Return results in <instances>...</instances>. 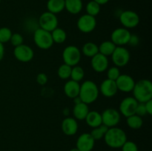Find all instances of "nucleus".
<instances>
[{
    "instance_id": "obj_30",
    "label": "nucleus",
    "mask_w": 152,
    "mask_h": 151,
    "mask_svg": "<svg viewBox=\"0 0 152 151\" xmlns=\"http://www.w3.org/2000/svg\"><path fill=\"white\" fill-rule=\"evenodd\" d=\"M71 68L72 67L66 65V64H62V65L59 66V68L57 70V75L61 79H68L71 77Z\"/></svg>"
},
{
    "instance_id": "obj_14",
    "label": "nucleus",
    "mask_w": 152,
    "mask_h": 151,
    "mask_svg": "<svg viewBox=\"0 0 152 151\" xmlns=\"http://www.w3.org/2000/svg\"><path fill=\"white\" fill-rule=\"evenodd\" d=\"M115 81L118 90L123 93L132 92L135 82H136L134 78L128 74H120V76Z\"/></svg>"
},
{
    "instance_id": "obj_36",
    "label": "nucleus",
    "mask_w": 152,
    "mask_h": 151,
    "mask_svg": "<svg viewBox=\"0 0 152 151\" xmlns=\"http://www.w3.org/2000/svg\"><path fill=\"white\" fill-rule=\"evenodd\" d=\"M135 114L139 116L142 117L144 116L145 115H146V109H145V103H138L137 107L136 108V112H135Z\"/></svg>"
},
{
    "instance_id": "obj_22",
    "label": "nucleus",
    "mask_w": 152,
    "mask_h": 151,
    "mask_svg": "<svg viewBox=\"0 0 152 151\" xmlns=\"http://www.w3.org/2000/svg\"><path fill=\"white\" fill-rule=\"evenodd\" d=\"M83 7L82 0H65V9L71 14H78L82 11Z\"/></svg>"
},
{
    "instance_id": "obj_15",
    "label": "nucleus",
    "mask_w": 152,
    "mask_h": 151,
    "mask_svg": "<svg viewBox=\"0 0 152 151\" xmlns=\"http://www.w3.org/2000/svg\"><path fill=\"white\" fill-rule=\"evenodd\" d=\"M108 59L107 56L98 53L91 58V65L94 70L96 73H103L108 68Z\"/></svg>"
},
{
    "instance_id": "obj_23",
    "label": "nucleus",
    "mask_w": 152,
    "mask_h": 151,
    "mask_svg": "<svg viewBox=\"0 0 152 151\" xmlns=\"http://www.w3.org/2000/svg\"><path fill=\"white\" fill-rule=\"evenodd\" d=\"M48 11L56 14L65 9V0H48L47 2Z\"/></svg>"
},
{
    "instance_id": "obj_43",
    "label": "nucleus",
    "mask_w": 152,
    "mask_h": 151,
    "mask_svg": "<svg viewBox=\"0 0 152 151\" xmlns=\"http://www.w3.org/2000/svg\"><path fill=\"white\" fill-rule=\"evenodd\" d=\"M1 0H0V3H1Z\"/></svg>"
},
{
    "instance_id": "obj_12",
    "label": "nucleus",
    "mask_w": 152,
    "mask_h": 151,
    "mask_svg": "<svg viewBox=\"0 0 152 151\" xmlns=\"http://www.w3.org/2000/svg\"><path fill=\"white\" fill-rule=\"evenodd\" d=\"M13 56L21 62H29L34 59V53L33 49L27 44H21L14 47L13 50Z\"/></svg>"
},
{
    "instance_id": "obj_1",
    "label": "nucleus",
    "mask_w": 152,
    "mask_h": 151,
    "mask_svg": "<svg viewBox=\"0 0 152 151\" xmlns=\"http://www.w3.org/2000/svg\"><path fill=\"white\" fill-rule=\"evenodd\" d=\"M133 97L139 103H145L152 99V83L148 79H141L135 82Z\"/></svg>"
},
{
    "instance_id": "obj_7",
    "label": "nucleus",
    "mask_w": 152,
    "mask_h": 151,
    "mask_svg": "<svg viewBox=\"0 0 152 151\" xmlns=\"http://www.w3.org/2000/svg\"><path fill=\"white\" fill-rule=\"evenodd\" d=\"M39 24L40 28L48 32H52L58 27L59 22L56 14H53L49 11H46L42 13L41 16H39Z\"/></svg>"
},
{
    "instance_id": "obj_9",
    "label": "nucleus",
    "mask_w": 152,
    "mask_h": 151,
    "mask_svg": "<svg viewBox=\"0 0 152 151\" xmlns=\"http://www.w3.org/2000/svg\"><path fill=\"white\" fill-rule=\"evenodd\" d=\"M102 124L108 128L116 127L120 121V113L114 108H108L101 113Z\"/></svg>"
},
{
    "instance_id": "obj_26",
    "label": "nucleus",
    "mask_w": 152,
    "mask_h": 151,
    "mask_svg": "<svg viewBox=\"0 0 152 151\" xmlns=\"http://www.w3.org/2000/svg\"><path fill=\"white\" fill-rule=\"evenodd\" d=\"M82 52L87 57L92 58L99 53V47L94 42H87L83 46Z\"/></svg>"
},
{
    "instance_id": "obj_3",
    "label": "nucleus",
    "mask_w": 152,
    "mask_h": 151,
    "mask_svg": "<svg viewBox=\"0 0 152 151\" xmlns=\"http://www.w3.org/2000/svg\"><path fill=\"white\" fill-rule=\"evenodd\" d=\"M99 87L96 83L91 80L85 81L80 84L79 98L81 102L89 105L94 103L99 96Z\"/></svg>"
},
{
    "instance_id": "obj_27",
    "label": "nucleus",
    "mask_w": 152,
    "mask_h": 151,
    "mask_svg": "<svg viewBox=\"0 0 152 151\" xmlns=\"http://www.w3.org/2000/svg\"><path fill=\"white\" fill-rule=\"evenodd\" d=\"M50 33H51L53 43L62 44V43H64L66 41L67 33L62 28H59L57 27L56 29H54L52 32H50Z\"/></svg>"
},
{
    "instance_id": "obj_38",
    "label": "nucleus",
    "mask_w": 152,
    "mask_h": 151,
    "mask_svg": "<svg viewBox=\"0 0 152 151\" xmlns=\"http://www.w3.org/2000/svg\"><path fill=\"white\" fill-rule=\"evenodd\" d=\"M140 44V38L138 37L137 35H135V34H132L131 35L130 38H129V41L128 44H129L132 47H137L138 44Z\"/></svg>"
},
{
    "instance_id": "obj_16",
    "label": "nucleus",
    "mask_w": 152,
    "mask_h": 151,
    "mask_svg": "<svg viewBox=\"0 0 152 151\" xmlns=\"http://www.w3.org/2000/svg\"><path fill=\"white\" fill-rule=\"evenodd\" d=\"M95 142L90 133H83L77 139V148L80 151H91L94 147Z\"/></svg>"
},
{
    "instance_id": "obj_42",
    "label": "nucleus",
    "mask_w": 152,
    "mask_h": 151,
    "mask_svg": "<svg viewBox=\"0 0 152 151\" xmlns=\"http://www.w3.org/2000/svg\"><path fill=\"white\" fill-rule=\"evenodd\" d=\"M70 151H80V150H79L77 147H75V148H72Z\"/></svg>"
},
{
    "instance_id": "obj_2",
    "label": "nucleus",
    "mask_w": 152,
    "mask_h": 151,
    "mask_svg": "<svg viewBox=\"0 0 152 151\" xmlns=\"http://www.w3.org/2000/svg\"><path fill=\"white\" fill-rule=\"evenodd\" d=\"M103 138L105 139V144L109 147L114 149L121 148L125 142L127 141L126 132L123 129L117 127L108 128Z\"/></svg>"
},
{
    "instance_id": "obj_19",
    "label": "nucleus",
    "mask_w": 152,
    "mask_h": 151,
    "mask_svg": "<svg viewBox=\"0 0 152 151\" xmlns=\"http://www.w3.org/2000/svg\"><path fill=\"white\" fill-rule=\"evenodd\" d=\"M80 90V82L74 81V80H69L67 81L64 85V92L65 94L70 99H75L78 97Z\"/></svg>"
},
{
    "instance_id": "obj_25",
    "label": "nucleus",
    "mask_w": 152,
    "mask_h": 151,
    "mask_svg": "<svg viewBox=\"0 0 152 151\" xmlns=\"http://www.w3.org/2000/svg\"><path fill=\"white\" fill-rule=\"evenodd\" d=\"M126 124L131 129L138 130L142 127V124H143V120H142V117L134 114V115H132L126 118Z\"/></svg>"
},
{
    "instance_id": "obj_13",
    "label": "nucleus",
    "mask_w": 152,
    "mask_h": 151,
    "mask_svg": "<svg viewBox=\"0 0 152 151\" xmlns=\"http://www.w3.org/2000/svg\"><path fill=\"white\" fill-rule=\"evenodd\" d=\"M131 35H132V33L127 28H117L111 33V41L116 46L126 45L129 43Z\"/></svg>"
},
{
    "instance_id": "obj_34",
    "label": "nucleus",
    "mask_w": 152,
    "mask_h": 151,
    "mask_svg": "<svg viewBox=\"0 0 152 151\" xmlns=\"http://www.w3.org/2000/svg\"><path fill=\"white\" fill-rule=\"evenodd\" d=\"M10 41L13 47H17V46H19L23 44V36L20 33H13L11 36V38H10Z\"/></svg>"
},
{
    "instance_id": "obj_4",
    "label": "nucleus",
    "mask_w": 152,
    "mask_h": 151,
    "mask_svg": "<svg viewBox=\"0 0 152 151\" xmlns=\"http://www.w3.org/2000/svg\"><path fill=\"white\" fill-rule=\"evenodd\" d=\"M34 41L36 45L42 50H48L53 44L50 32L40 28L36 30L34 32Z\"/></svg>"
},
{
    "instance_id": "obj_35",
    "label": "nucleus",
    "mask_w": 152,
    "mask_h": 151,
    "mask_svg": "<svg viewBox=\"0 0 152 151\" xmlns=\"http://www.w3.org/2000/svg\"><path fill=\"white\" fill-rule=\"evenodd\" d=\"M122 151H139L136 143L132 141H126L121 147Z\"/></svg>"
},
{
    "instance_id": "obj_37",
    "label": "nucleus",
    "mask_w": 152,
    "mask_h": 151,
    "mask_svg": "<svg viewBox=\"0 0 152 151\" xmlns=\"http://www.w3.org/2000/svg\"><path fill=\"white\" fill-rule=\"evenodd\" d=\"M48 81V76L44 73H40L37 76V82L40 85H45Z\"/></svg>"
},
{
    "instance_id": "obj_20",
    "label": "nucleus",
    "mask_w": 152,
    "mask_h": 151,
    "mask_svg": "<svg viewBox=\"0 0 152 151\" xmlns=\"http://www.w3.org/2000/svg\"><path fill=\"white\" fill-rule=\"evenodd\" d=\"M88 105L83 102L75 104L73 108L74 118L77 120H85L89 112Z\"/></svg>"
},
{
    "instance_id": "obj_24",
    "label": "nucleus",
    "mask_w": 152,
    "mask_h": 151,
    "mask_svg": "<svg viewBox=\"0 0 152 151\" xmlns=\"http://www.w3.org/2000/svg\"><path fill=\"white\" fill-rule=\"evenodd\" d=\"M117 46L110 40V41H105L101 43L98 47H99V53L104 55L105 56H111L113 52L115 50Z\"/></svg>"
},
{
    "instance_id": "obj_21",
    "label": "nucleus",
    "mask_w": 152,
    "mask_h": 151,
    "mask_svg": "<svg viewBox=\"0 0 152 151\" xmlns=\"http://www.w3.org/2000/svg\"><path fill=\"white\" fill-rule=\"evenodd\" d=\"M85 120L88 125L92 128H95V127H97L102 124L101 113L96 110L89 111Z\"/></svg>"
},
{
    "instance_id": "obj_8",
    "label": "nucleus",
    "mask_w": 152,
    "mask_h": 151,
    "mask_svg": "<svg viewBox=\"0 0 152 151\" xmlns=\"http://www.w3.org/2000/svg\"><path fill=\"white\" fill-rule=\"evenodd\" d=\"M119 19L123 28L127 29L136 28L140 21L139 15L136 12L129 10L122 12L119 16Z\"/></svg>"
},
{
    "instance_id": "obj_17",
    "label": "nucleus",
    "mask_w": 152,
    "mask_h": 151,
    "mask_svg": "<svg viewBox=\"0 0 152 151\" xmlns=\"http://www.w3.org/2000/svg\"><path fill=\"white\" fill-rule=\"evenodd\" d=\"M99 91L105 97H113L118 92V89H117V84H116V81L111 79H108V78L103 80L100 84Z\"/></svg>"
},
{
    "instance_id": "obj_31",
    "label": "nucleus",
    "mask_w": 152,
    "mask_h": 151,
    "mask_svg": "<svg viewBox=\"0 0 152 151\" xmlns=\"http://www.w3.org/2000/svg\"><path fill=\"white\" fill-rule=\"evenodd\" d=\"M86 10L87 14L95 17L100 12V5L99 4H97L96 1L92 0V1H90L88 3L87 5H86Z\"/></svg>"
},
{
    "instance_id": "obj_32",
    "label": "nucleus",
    "mask_w": 152,
    "mask_h": 151,
    "mask_svg": "<svg viewBox=\"0 0 152 151\" xmlns=\"http://www.w3.org/2000/svg\"><path fill=\"white\" fill-rule=\"evenodd\" d=\"M12 34L13 33L10 28L7 27H2L0 28V42L4 44L10 41Z\"/></svg>"
},
{
    "instance_id": "obj_28",
    "label": "nucleus",
    "mask_w": 152,
    "mask_h": 151,
    "mask_svg": "<svg viewBox=\"0 0 152 151\" xmlns=\"http://www.w3.org/2000/svg\"><path fill=\"white\" fill-rule=\"evenodd\" d=\"M85 76V71L82 67L76 65V66L72 67L71 68V80L80 82L84 78Z\"/></svg>"
},
{
    "instance_id": "obj_41",
    "label": "nucleus",
    "mask_w": 152,
    "mask_h": 151,
    "mask_svg": "<svg viewBox=\"0 0 152 151\" xmlns=\"http://www.w3.org/2000/svg\"><path fill=\"white\" fill-rule=\"evenodd\" d=\"M94 1H96L97 4H99V5H103V4H107L110 0H94Z\"/></svg>"
},
{
    "instance_id": "obj_40",
    "label": "nucleus",
    "mask_w": 152,
    "mask_h": 151,
    "mask_svg": "<svg viewBox=\"0 0 152 151\" xmlns=\"http://www.w3.org/2000/svg\"><path fill=\"white\" fill-rule=\"evenodd\" d=\"M4 56V47L2 43L0 42V62L3 59Z\"/></svg>"
},
{
    "instance_id": "obj_39",
    "label": "nucleus",
    "mask_w": 152,
    "mask_h": 151,
    "mask_svg": "<svg viewBox=\"0 0 152 151\" xmlns=\"http://www.w3.org/2000/svg\"><path fill=\"white\" fill-rule=\"evenodd\" d=\"M145 109H146L147 114L148 115H152V99L145 102Z\"/></svg>"
},
{
    "instance_id": "obj_33",
    "label": "nucleus",
    "mask_w": 152,
    "mask_h": 151,
    "mask_svg": "<svg viewBox=\"0 0 152 151\" xmlns=\"http://www.w3.org/2000/svg\"><path fill=\"white\" fill-rule=\"evenodd\" d=\"M120 74L121 73H120V69L116 66L111 67L107 70V77H108L107 78H108V79L116 81L120 76Z\"/></svg>"
},
{
    "instance_id": "obj_10",
    "label": "nucleus",
    "mask_w": 152,
    "mask_h": 151,
    "mask_svg": "<svg viewBox=\"0 0 152 151\" xmlns=\"http://www.w3.org/2000/svg\"><path fill=\"white\" fill-rule=\"evenodd\" d=\"M77 28L84 33H89L95 30L96 27V19L94 16L88 14H84L77 20Z\"/></svg>"
},
{
    "instance_id": "obj_18",
    "label": "nucleus",
    "mask_w": 152,
    "mask_h": 151,
    "mask_svg": "<svg viewBox=\"0 0 152 151\" xmlns=\"http://www.w3.org/2000/svg\"><path fill=\"white\" fill-rule=\"evenodd\" d=\"M79 125L77 119L73 117H67L62 121L61 129L63 133L66 136H72L78 131Z\"/></svg>"
},
{
    "instance_id": "obj_29",
    "label": "nucleus",
    "mask_w": 152,
    "mask_h": 151,
    "mask_svg": "<svg viewBox=\"0 0 152 151\" xmlns=\"http://www.w3.org/2000/svg\"><path fill=\"white\" fill-rule=\"evenodd\" d=\"M108 129V127H107L106 126H105L104 124H101L99 127L93 128L90 134L91 135V136L94 138L95 141L100 140V139H102L104 137Z\"/></svg>"
},
{
    "instance_id": "obj_5",
    "label": "nucleus",
    "mask_w": 152,
    "mask_h": 151,
    "mask_svg": "<svg viewBox=\"0 0 152 151\" xmlns=\"http://www.w3.org/2000/svg\"><path fill=\"white\" fill-rule=\"evenodd\" d=\"M62 59L64 64L71 67L76 66L81 60V51L77 46H68L62 52Z\"/></svg>"
},
{
    "instance_id": "obj_6",
    "label": "nucleus",
    "mask_w": 152,
    "mask_h": 151,
    "mask_svg": "<svg viewBox=\"0 0 152 151\" xmlns=\"http://www.w3.org/2000/svg\"><path fill=\"white\" fill-rule=\"evenodd\" d=\"M130 53L129 50L123 46H117L111 54V59L113 63L117 68L125 67L130 61Z\"/></svg>"
},
{
    "instance_id": "obj_11",
    "label": "nucleus",
    "mask_w": 152,
    "mask_h": 151,
    "mask_svg": "<svg viewBox=\"0 0 152 151\" xmlns=\"http://www.w3.org/2000/svg\"><path fill=\"white\" fill-rule=\"evenodd\" d=\"M139 102L133 97L129 96L121 101L119 107V112L125 117H129L134 115L136 112V108Z\"/></svg>"
}]
</instances>
